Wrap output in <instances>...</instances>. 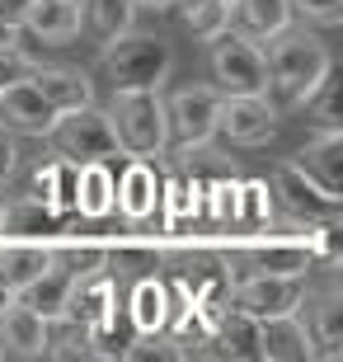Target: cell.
Returning <instances> with one entry per match:
<instances>
[{
    "instance_id": "603a6c76",
    "label": "cell",
    "mask_w": 343,
    "mask_h": 362,
    "mask_svg": "<svg viewBox=\"0 0 343 362\" xmlns=\"http://www.w3.org/2000/svg\"><path fill=\"white\" fill-rule=\"evenodd\" d=\"M211 344H216L211 353H221V358H264V349H259V320L236 310L231 301H226L221 320L211 329Z\"/></svg>"
},
{
    "instance_id": "f546056e",
    "label": "cell",
    "mask_w": 343,
    "mask_h": 362,
    "mask_svg": "<svg viewBox=\"0 0 343 362\" xmlns=\"http://www.w3.org/2000/svg\"><path fill=\"white\" fill-rule=\"evenodd\" d=\"M179 10H184V24L193 28V38L202 42H211L216 33L231 28V0H184Z\"/></svg>"
},
{
    "instance_id": "d590c367",
    "label": "cell",
    "mask_w": 343,
    "mask_h": 362,
    "mask_svg": "<svg viewBox=\"0 0 343 362\" xmlns=\"http://www.w3.org/2000/svg\"><path fill=\"white\" fill-rule=\"evenodd\" d=\"M19 33H24V28H14V24H5V19H0V47H10V42H19Z\"/></svg>"
},
{
    "instance_id": "836d02e7",
    "label": "cell",
    "mask_w": 343,
    "mask_h": 362,
    "mask_svg": "<svg viewBox=\"0 0 343 362\" xmlns=\"http://www.w3.org/2000/svg\"><path fill=\"white\" fill-rule=\"evenodd\" d=\"M14 165H19V151H14V132L0 127V184L14 175Z\"/></svg>"
},
{
    "instance_id": "277c9868",
    "label": "cell",
    "mask_w": 343,
    "mask_h": 362,
    "mask_svg": "<svg viewBox=\"0 0 343 362\" xmlns=\"http://www.w3.org/2000/svg\"><path fill=\"white\" fill-rule=\"evenodd\" d=\"M47 151L62 156V160H113L122 156L118 151V136H113V122L99 104H80V108H66V113H57L47 122V132H42Z\"/></svg>"
},
{
    "instance_id": "9a60e30c",
    "label": "cell",
    "mask_w": 343,
    "mask_h": 362,
    "mask_svg": "<svg viewBox=\"0 0 343 362\" xmlns=\"http://www.w3.org/2000/svg\"><path fill=\"white\" fill-rule=\"evenodd\" d=\"M118 310V278L108 269L99 273H85V278H76V287H71V301H66V315L80 325H104L108 315Z\"/></svg>"
},
{
    "instance_id": "d6986e66",
    "label": "cell",
    "mask_w": 343,
    "mask_h": 362,
    "mask_svg": "<svg viewBox=\"0 0 343 362\" xmlns=\"http://www.w3.org/2000/svg\"><path fill=\"white\" fill-rule=\"evenodd\" d=\"M291 0H231V28H240L245 38L268 42L291 24Z\"/></svg>"
},
{
    "instance_id": "2e32d148",
    "label": "cell",
    "mask_w": 343,
    "mask_h": 362,
    "mask_svg": "<svg viewBox=\"0 0 343 362\" xmlns=\"http://www.w3.org/2000/svg\"><path fill=\"white\" fill-rule=\"evenodd\" d=\"M296 165H301L325 193L343 198V132H339V127H320V136L306 141V151H301V160H296Z\"/></svg>"
},
{
    "instance_id": "8fae6325",
    "label": "cell",
    "mask_w": 343,
    "mask_h": 362,
    "mask_svg": "<svg viewBox=\"0 0 343 362\" xmlns=\"http://www.w3.org/2000/svg\"><path fill=\"white\" fill-rule=\"evenodd\" d=\"M57 235H66V216L52 212L38 193L5 198V207H0V240H42V245H52Z\"/></svg>"
},
{
    "instance_id": "7c38bea8",
    "label": "cell",
    "mask_w": 343,
    "mask_h": 362,
    "mask_svg": "<svg viewBox=\"0 0 343 362\" xmlns=\"http://www.w3.org/2000/svg\"><path fill=\"white\" fill-rule=\"evenodd\" d=\"M47 353V320L14 296L0 310V358H42Z\"/></svg>"
},
{
    "instance_id": "ac0fdd59",
    "label": "cell",
    "mask_w": 343,
    "mask_h": 362,
    "mask_svg": "<svg viewBox=\"0 0 343 362\" xmlns=\"http://www.w3.org/2000/svg\"><path fill=\"white\" fill-rule=\"evenodd\" d=\"M113 184H118V175L108 160H85L76 175V207L71 212L85 221H108L113 216Z\"/></svg>"
},
{
    "instance_id": "5b68a950",
    "label": "cell",
    "mask_w": 343,
    "mask_h": 362,
    "mask_svg": "<svg viewBox=\"0 0 343 362\" xmlns=\"http://www.w3.org/2000/svg\"><path fill=\"white\" fill-rule=\"evenodd\" d=\"M211 76L221 94H268V57L240 28H226L211 38Z\"/></svg>"
},
{
    "instance_id": "44dd1931",
    "label": "cell",
    "mask_w": 343,
    "mask_h": 362,
    "mask_svg": "<svg viewBox=\"0 0 343 362\" xmlns=\"http://www.w3.org/2000/svg\"><path fill=\"white\" fill-rule=\"evenodd\" d=\"M277 226V198L268 179H240V193H236V226L240 235H264V230Z\"/></svg>"
},
{
    "instance_id": "ba28073f",
    "label": "cell",
    "mask_w": 343,
    "mask_h": 362,
    "mask_svg": "<svg viewBox=\"0 0 343 362\" xmlns=\"http://www.w3.org/2000/svg\"><path fill=\"white\" fill-rule=\"evenodd\" d=\"M160 184L165 175L156 170V160L127 156L118 184H113V212L127 221V230H146L151 221H160Z\"/></svg>"
},
{
    "instance_id": "4fadbf2b",
    "label": "cell",
    "mask_w": 343,
    "mask_h": 362,
    "mask_svg": "<svg viewBox=\"0 0 343 362\" xmlns=\"http://www.w3.org/2000/svg\"><path fill=\"white\" fill-rule=\"evenodd\" d=\"M52 118H57V108L33 90V81H19V85H5V90H0V127H5V132L42 136Z\"/></svg>"
},
{
    "instance_id": "74e56055",
    "label": "cell",
    "mask_w": 343,
    "mask_h": 362,
    "mask_svg": "<svg viewBox=\"0 0 343 362\" xmlns=\"http://www.w3.org/2000/svg\"><path fill=\"white\" fill-rule=\"evenodd\" d=\"M10 301H14V292H10V287H5V282H0V310L10 306Z\"/></svg>"
},
{
    "instance_id": "f1b7e54d",
    "label": "cell",
    "mask_w": 343,
    "mask_h": 362,
    "mask_svg": "<svg viewBox=\"0 0 343 362\" xmlns=\"http://www.w3.org/2000/svg\"><path fill=\"white\" fill-rule=\"evenodd\" d=\"M132 19H136L132 0H80V33H90V38H99V42L127 33Z\"/></svg>"
},
{
    "instance_id": "9c48e42d",
    "label": "cell",
    "mask_w": 343,
    "mask_h": 362,
    "mask_svg": "<svg viewBox=\"0 0 343 362\" xmlns=\"http://www.w3.org/2000/svg\"><path fill=\"white\" fill-rule=\"evenodd\" d=\"M277 132V108L268 94H221L216 108V136L236 146H264Z\"/></svg>"
},
{
    "instance_id": "52a82bcc",
    "label": "cell",
    "mask_w": 343,
    "mask_h": 362,
    "mask_svg": "<svg viewBox=\"0 0 343 362\" xmlns=\"http://www.w3.org/2000/svg\"><path fill=\"white\" fill-rule=\"evenodd\" d=\"M231 306L254 315V320H273L291 315L306 306V278H277V273H240L231 278Z\"/></svg>"
},
{
    "instance_id": "4316f807",
    "label": "cell",
    "mask_w": 343,
    "mask_h": 362,
    "mask_svg": "<svg viewBox=\"0 0 343 362\" xmlns=\"http://www.w3.org/2000/svg\"><path fill=\"white\" fill-rule=\"evenodd\" d=\"M306 329H310V344H315V358H339L343 353V301L339 292H320L310 315H306Z\"/></svg>"
},
{
    "instance_id": "e575fe53",
    "label": "cell",
    "mask_w": 343,
    "mask_h": 362,
    "mask_svg": "<svg viewBox=\"0 0 343 362\" xmlns=\"http://www.w3.org/2000/svg\"><path fill=\"white\" fill-rule=\"evenodd\" d=\"M28 5H33V0H0V19H5V24H14V28H24Z\"/></svg>"
},
{
    "instance_id": "5bb4252c",
    "label": "cell",
    "mask_w": 343,
    "mask_h": 362,
    "mask_svg": "<svg viewBox=\"0 0 343 362\" xmlns=\"http://www.w3.org/2000/svg\"><path fill=\"white\" fill-rule=\"evenodd\" d=\"M259 349H264L268 362H306V358H315V344H310V329H306L301 310L259 320Z\"/></svg>"
},
{
    "instance_id": "30bf717a",
    "label": "cell",
    "mask_w": 343,
    "mask_h": 362,
    "mask_svg": "<svg viewBox=\"0 0 343 362\" xmlns=\"http://www.w3.org/2000/svg\"><path fill=\"white\" fill-rule=\"evenodd\" d=\"M268 188H273V198L282 202L296 221H330V216H339V207H343V198L325 193V188L306 175L296 160L277 165V170H273V184H268Z\"/></svg>"
},
{
    "instance_id": "83f0119b",
    "label": "cell",
    "mask_w": 343,
    "mask_h": 362,
    "mask_svg": "<svg viewBox=\"0 0 343 362\" xmlns=\"http://www.w3.org/2000/svg\"><path fill=\"white\" fill-rule=\"evenodd\" d=\"M71 287H76V278H71L66 269H57V264H47V269H42L38 278H33V282L24 287V292H19V301H28V306L38 310L42 320H57V315H66Z\"/></svg>"
},
{
    "instance_id": "d4e9b609",
    "label": "cell",
    "mask_w": 343,
    "mask_h": 362,
    "mask_svg": "<svg viewBox=\"0 0 343 362\" xmlns=\"http://www.w3.org/2000/svg\"><path fill=\"white\" fill-rule=\"evenodd\" d=\"M108 259H113L108 240H76L71 230H66V235H57V240L47 245V264L66 269L71 278H85V273L108 269Z\"/></svg>"
},
{
    "instance_id": "ab89813d",
    "label": "cell",
    "mask_w": 343,
    "mask_h": 362,
    "mask_svg": "<svg viewBox=\"0 0 343 362\" xmlns=\"http://www.w3.org/2000/svg\"><path fill=\"white\" fill-rule=\"evenodd\" d=\"M76 5H80V0H76Z\"/></svg>"
},
{
    "instance_id": "8d00e7d4",
    "label": "cell",
    "mask_w": 343,
    "mask_h": 362,
    "mask_svg": "<svg viewBox=\"0 0 343 362\" xmlns=\"http://www.w3.org/2000/svg\"><path fill=\"white\" fill-rule=\"evenodd\" d=\"M132 5H136V10H170L174 0H132Z\"/></svg>"
},
{
    "instance_id": "6da1fadb",
    "label": "cell",
    "mask_w": 343,
    "mask_h": 362,
    "mask_svg": "<svg viewBox=\"0 0 343 362\" xmlns=\"http://www.w3.org/2000/svg\"><path fill=\"white\" fill-rule=\"evenodd\" d=\"M273 47H268V94H277V104H291L301 108L310 94H315V85L325 81L334 71V57L330 47L315 38V33H306V28H282L277 38H268Z\"/></svg>"
},
{
    "instance_id": "3957f363",
    "label": "cell",
    "mask_w": 343,
    "mask_h": 362,
    "mask_svg": "<svg viewBox=\"0 0 343 362\" xmlns=\"http://www.w3.org/2000/svg\"><path fill=\"white\" fill-rule=\"evenodd\" d=\"M104 71L113 76V90H160L174 71V47L127 28L104 42Z\"/></svg>"
},
{
    "instance_id": "8992f818",
    "label": "cell",
    "mask_w": 343,
    "mask_h": 362,
    "mask_svg": "<svg viewBox=\"0 0 343 362\" xmlns=\"http://www.w3.org/2000/svg\"><path fill=\"white\" fill-rule=\"evenodd\" d=\"M216 108H221V90L216 85H188L174 99H165V122H170V146L198 151L216 136Z\"/></svg>"
},
{
    "instance_id": "e0dca14e",
    "label": "cell",
    "mask_w": 343,
    "mask_h": 362,
    "mask_svg": "<svg viewBox=\"0 0 343 362\" xmlns=\"http://www.w3.org/2000/svg\"><path fill=\"white\" fill-rule=\"evenodd\" d=\"M28 81H33V90H38L57 113L80 108V104H94V81L80 66H42L38 62V71H33Z\"/></svg>"
},
{
    "instance_id": "d6a6232c",
    "label": "cell",
    "mask_w": 343,
    "mask_h": 362,
    "mask_svg": "<svg viewBox=\"0 0 343 362\" xmlns=\"http://www.w3.org/2000/svg\"><path fill=\"white\" fill-rule=\"evenodd\" d=\"M291 14H301L306 24H339L343 19V0H291Z\"/></svg>"
},
{
    "instance_id": "ffe728a7",
    "label": "cell",
    "mask_w": 343,
    "mask_h": 362,
    "mask_svg": "<svg viewBox=\"0 0 343 362\" xmlns=\"http://www.w3.org/2000/svg\"><path fill=\"white\" fill-rule=\"evenodd\" d=\"M127 320H132L136 334H156L170 320V282L156 278V273H141L127 292Z\"/></svg>"
},
{
    "instance_id": "1f68e13d",
    "label": "cell",
    "mask_w": 343,
    "mask_h": 362,
    "mask_svg": "<svg viewBox=\"0 0 343 362\" xmlns=\"http://www.w3.org/2000/svg\"><path fill=\"white\" fill-rule=\"evenodd\" d=\"M38 71V57L33 52H24L19 42H10V47H0V90L5 85H19V81H28Z\"/></svg>"
},
{
    "instance_id": "484cf974",
    "label": "cell",
    "mask_w": 343,
    "mask_h": 362,
    "mask_svg": "<svg viewBox=\"0 0 343 362\" xmlns=\"http://www.w3.org/2000/svg\"><path fill=\"white\" fill-rule=\"evenodd\" d=\"M76 175L80 165L76 160H62V156H52V160H42L38 170H33V193H38L52 212L62 216H76L71 207H76Z\"/></svg>"
},
{
    "instance_id": "7a4b0ae2",
    "label": "cell",
    "mask_w": 343,
    "mask_h": 362,
    "mask_svg": "<svg viewBox=\"0 0 343 362\" xmlns=\"http://www.w3.org/2000/svg\"><path fill=\"white\" fill-rule=\"evenodd\" d=\"M104 113H108V122H113V136H118L122 156L156 160V156L170 151V122H165V99H160V90H113Z\"/></svg>"
},
{
    "instance_id": "cb8c5ba5",
    "label": "cell",
    "mask_w": 343,
    "mask_h": 362,
    "mask_svg": "<svg viewBox=\"0 0 343 362\" xmlns=\"http://www.w3.org/2000/svg\"><path fill=\"white\" fill-rule=\"evenodd\" d=\"M47 269V245L42 240H0V282L14 296Z\"/></svg>"
},
{
    "instance_id": "f35d334b",
    "label": "cell",
    "mask_w": 343,
    "mask_h": 362,
    "mask_svg": "<svg viewBox=\"0 0 343 362\" xmlns=\"http://www.w3.org/2000/svg\"><path fill=\"white\" fill-rule=\"evenodd\" d=\"M0 207H5V184H0Z\"/></svg>"
},
{
    "instance_id": "7402d4cb",
    "label": "cell",
    "mask_w": 343,
    "mask_h": 362,
    "mask_svg": "<svg viewBox=\"0 0 343 362\" xmlns=\"http://www.w3.org/2000/svg\"><path fill=\"white\" fill-rule=\"evenodd\" d=\"M24 28L42 42H71L80 38V5L76 0H33L24 14Z\"/></svg>"
},
{
    "instance_id": "4dcf8cb0",
    "label": "cell",
    "mask_w": 343,
    "mask_h": 362,
    "mask_svg": "<svg viewBox=\"0 0 343 362\" xmlns=\"http://www.w3.org/2000/svg\"><path fill=\"white\" fill-rule=\"evenodd\" d=\"M301 108H310V113H315L320 127H339V76L330 71V76L315 85V94H310Z\"/></svg>"
}]
</instances>
